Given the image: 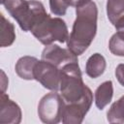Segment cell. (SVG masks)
Segmentation results:
<instances>
[{"instance_id": "1", "label": "cell", "mask_w": 124, "mask_h": 124, "mask_svg": "<svg viewBox=\"0 0 124 124\" xmlns=\"http://www.w3.org/2000/svg\"><path fill=\"white\" fill-rule=\"evenodd\" d=\"M77 17L67 40L68 48L77 56L82 54L97 33L98 8L94 1L86 0L76 8Z\"/></svg>"}, {"instance_id": "2", "label": "cell", "mask_w": 124, "mask_h": 124, "mask_svg": "<svg viewBox=\"0 0 124 124\" xmlns=\"http://www.w3.org/2000/svg\"><path fill=\"white\" fill-rule=\"evenodd\" d=\"M60 95L65 104L93 100L90 88L82 80L78 62L66 64L60 69Z\"/></svg>"}, {"instance_id": "3", "label": "cell", "mask_w": 124, "mask_h": 124, "mask_svg": "<svg viewBox=\"0 0 124 124\" xmlns=\"http://www.w3.org/2000/svg\"><path fill=\"white\" fill-rule=\"evenodd\" d=\"M1 4L25 32L31 31L47 16L43 3L37 0H1Z\"/></svg>"}, {"instance_id": "4", "label": "cell", "mask_w": 124, "mask_h": 124, "mask_svg": "<svg viewBox=\"0 0 124 124\" xmlns=\"http://www.w3.org/2000/svg\"><path fill=\"white\" fill-rule=\"evenodd\" d=\"M30 32L39 42L46 46L51 45L55 41L65 43L69 38L68 27L65 21L60 17H51L48 14Z\"/></svg>"}, {"instance_id": "5", "label": "cell", "mask_w": 124, "mask_h": 124, "mask_svg": "<svg viewBox=\"0 0 124 124\" xmlns=\"http://www.w3.org/2000/svg\"><path fill=\"white\" fill-rule=\"evenodd\" d=\"M65 103L60 94L56 91L45 95L38 106V115L42 122L56 124L62 121V114Z\"/></svg>"}, {"instance_id": "6", "label": "cell", "mask_w": 124, "mask_h": 124, "mask_svg": "<svg viewBox=\"0 0 124 124\" xmlns=\"http://www.w3.org/2000/svg\"><path fill=\"white\" fill-rule=\"evenodd\" d=\"M34 79L45 88L57 91L60 88V69L50 62L38 60L34 68Z\"/></svg>"}, {"instance_id": "7", "label": "cell", "mask_w": 124, "mask_h": 124, "mask_svg": "<svg viewBox=\"0 0 124 124\" xmlns=\"http://www.w3.org/2000/svg\"><path fill=\"white\" fill-rule=\"evenodd\" d=\"M42 59L52 63L59 69L69 63L78 62V56L73 53L69 48L60 47L57 45L46 46L42 52Z\"/></svg>"}, {"instance_id": "8", "label": "cell", "mask_w": 124, "mask_h": 124, "mask_svg": "<svg viewBox=\"0 0 124 124\" xmlns=\"http://www.w3.org/2000/svg\"><path fill=\"white\" fill-rule=\"evenodd\" d=\"M21 116L19 106L12 101L5 92H2L0 97V123L18 124L21 121Z\"/></svg>"}, {"instance_id": "9", "label": "cell", "mask_w": 124, "mask_h": 124, "mask_svg": "<svg viewBox=\"0 0 124 124\" xmlns=\"http://www.w3.org/2000/svg\"><path fill=\"white\" fill-rule=\"evenodd\" d=\"M93 100H85L76 104H65L62 123L64 124H80L88 112Z\"/></svg>"}, {"instance_id": "10", "label": "cell", "mask_w": 124, "mask_h": 124, "mask_svg": "<svg viewBox=\"0 0 124 124\" xmlns=\"http://www.w3.org/2000/svg\"><path fill=\"white\" fill-rule=\"evenodd\" d=\"M107 15L116 31L124 34V0H108Z\"/></svg>"}, {"instance_id": "11", "label": "cell", "mask_w": 124, "mask_h": 124, "mask_svg": "<svg viewBox=\"0 0 124 124\" xmlns=\"http://www.w3.org/2000/svg\"><path fill=\"white\" fill-rule=\"evenodd\" d=\"M38 59L33 56H22L20 57L15 67L16 75L26 80L34 79V68Z\"/></svg>"}, {"instance_id": "12", "label": "cell", "mask_w": 124, "mask_h": 124, "mask_svg": "<svg viewBox=\"0 0 124 124\" xmlns=\"http://www.w3.org/2000/svg\"><path fill=\"white\" fill-rule=\"evenodd\" d=\"M107 62L105 57L100 53L92 54L86 62L85 73L91 78H97L102 76L106 70Z\"/></svg>"}, {"instance_id": "13", "label": "cell", "mask_w": 124, "mask_h": 124, "mask_svg": "<svg viewBox=\"0 0 124 124\" xmlns=\"http://www.w3.org/2000/svg\"><path fill=\"white\" fill-rule=\"evenodd\" d=\"M113 96V85L111 80L101 83L95 91V105L99 109H104L108 106Z\"/></svg>"}, {"instance_id": "14", "label": "cell", "mask_w": 124, "mask_h": 124, "mask_svg": "<svg viewBox=\"0 0 124 124\" xmlns=\"http://www.w3.org/2000/svg\"><path fill=\"white\" fill-rule=\"evenodd\" d=\"M1 46L6 47L14 44L16 40L15 26L12 22L7 20L5 16L1 14Z\"/></svg>"}, {"instance_id": "15", "label": "cell", "mask_w": 124, "mask_h": 124, "mask_svg": "<svg viewBox=\"0 0 124 124\" xmlns=\"http://www.w3.org/2000/svg\"><path fill=\"white\" fill-rule=\"evenodd\" d=\"M107 118L109 123H124V96L111 105Z\"/></svg>"}, {"instance_id": "16", "label": "cell", "mask_w": 124, "mask_h": 124, "mask_svg": "<svg viewBox=\"0 0 124 124\" xmlns=\"http://www.w3.org/2000/svg\"><path fill=\"white\" fill-rule=\"evenodd\" d=\"M108 48L112 54L124 57V34L120 32L113 34L109 39Z\"/></svg>"}, {"instance_id": "17", "label": "cell", "mask_w": 124, "mask_h": 124, "mask_svg": "<svg viewBox=\"0 0 124 124\" xmlns=\"http://www.w3.org/2000/svg\"><path fill=\"white\" fill-rule=\"evenodd\" d=\"M68 7L65 0H49L50 12L55 16H64Z\"/></svg>"}, {"instance_id": "18", "label": "cell", "mask_w": 124, "mask_h": 124, "mask_svg": "<svg viewBox=\"0 0 124 124\" xmlns=\"http://www.w3.org/2000/svg\"><path fill=\"white\" fill-rule=\"evenodd\" d=\"M115 77L118 82L124 86V64H119L115 69Z\"/></svg>"}, {"instance_id": "19", "label": "cell", "mask_w": 124, "mask_h": 124, "mask_svg": "<svg viewBox=\"0 0 124 124\" xmlns=\"http://www.w3.org/2000/svg\"><path fill=\"white\" fill-rule=\"evenodd\" d=\"M86 0H65V2L67 3L68 6H71V7H78L79 6L80 4H82L83 2H85Z\"/></svg>"}]
</instances>
